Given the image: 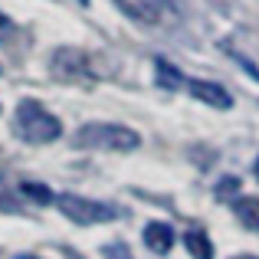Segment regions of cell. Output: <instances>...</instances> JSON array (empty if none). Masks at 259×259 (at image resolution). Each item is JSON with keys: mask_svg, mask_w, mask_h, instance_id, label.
Listing matches in <instances>:
<instances>
[{"mask_svg": "<svg viewBox=\"0 0 259 259\" xmlns=\"http://www.w3.org/2000/svg\"><path fill=\"white\" fill-rule=\"evenodd\" d=\"M79 148H95V151H135L141 145L138 132H132L128 125H115V121H89L79 128L76 135Z\"/></svg>", "mask_w": 259, "mask_h": 259, "instance_id": "1", "label": "cell"}, {"mask_svg": "<svg viewBox=\"0 0 259 259\" xmlns=\"http://www.w3.org/2000/svg\"><path fill=\"white\" fill-rule=\"evenodd\" d=\"M13 121H17L20 138L33 141V145H50V141H56L59 135H63V121H59L53 112H46V108L39 105V102H33V99L20 102Z\"/></svg>", "mask_w": 259, "mask_h": 259, "instance_id": "2", "label": "cell"}, {"mask_svg": "<svg viewBox=\"0 0 259 259\" xmlns=\"http://www.w3.org/2000/svg\"><path fill=\"white\" fill-rule=\"evenodd\" d=\"M53 203H56V210L63 217H69L72 223H82V227L118 220V210H115V207L99 203V200H89V197H79V194H56Z\"/></svg>", "mask_w": 259, "mask_h": 259, "instance_id": "3", "label": "cell"}, {"mask_svg": "<svg viewBox=\"0 0 259 259\" xmlns=\"http://www.w3.org/2000/svg\"><path fill=\"white\" fill-rule=\"evenodd\" d=\"M187 89H190L194 99L203 102V105H213V108H220V112L233 108V95H230L220 82H210V79H190Z\"/></svg>", "mask_w": 259, "mask_h": 259, "instance_id": "4", "label": "cell"}, {"mask_svg": "<svg viewBox=\"0 0 259 259\" xmlns=\"http://www.w3.org/2000/svg\"><path fill=\"white\" fill-rule=\"evenodd\" d=\"M53 72L59 79H66V82H76V79L85 76V56L76 50H59L53 56Z\"/></svg>", "mask_w": 259, "mask_h": 259, "instance_id": "5", "label": "cell"}, {"mask_svg": "<svg viewBox=\"0 0 259 259\" xmlns=\"http://www.w3.org/2000/svg\"><path fill=\"white\" fill-rule=\"evenodd\" d=\"M174 227L171 223H161V220H154V223H148L145 227V246L151 249V253H158V256H167L171 253V246H174Z\"/></svg>", "mask_w": 259, "mask_h": 259, "instance_id": "6", "label": "cell"}, {"mask_svg": "<svg viewBox=\"0 0 259 259\" xmlns=\"http://www.w3.org/2000/svg\"><path fill=\"white\" fill-rule=\"evenodd\" d=\"M184 246H187V253L194 259H213V243H210V236L200 233V230H187V233H184Z\"/></svg>", "mask_w": 259, "mask_h": 259, "instance_id": "7", "label": "cell"}, {"mask_svg": "<svg viewBox=\"0 0 259 259\" xmlns=\"http://www.w3.org/2000/svg\"><path fill=\"white\" fill-rule=\"evenodd\" d=\"M236 217L243 227L259 230V197H236Z\"/></svg>", "mask_w": 259, "mask_h": 259, "instance_id": "8", "label": "cell"}, {"mask_svg": "<svg viewBox=\"0 0 259 259\" xmlns=\"http://www.w3.org/2000/svg\"><path fill=\"white\" fill-rule=\"evenodd\" d=\"M154 69H158V82L164 85V89H181V85H184V76H181V72L174 69L171 63H164V59H158V63H154Z\"/></svg>", "mask_w": 259, "mask_h": 259, "instance_id": "9", "label": "cell"}, {"mask_svg": "<svg viewBox=\"0 0 259 259\" xmlns=\"http://www.w3.org/2000/svg\"><path fill=\"white\" fill-rule=\"evenodd\" d=\"M23 194H26V197H33L36 203H53V200H56V194H53V190H46L43 184H33V181H26V184H23Z\"/></svg>", "mask_w": 259, "mask_h": 259, "instance_id": "10", "label": "cell"}, {"mask_svg": "<svg viewBox=\"0 0 259 259\" xmlns=\"http://www.w3.org/2000/svg\"><path fill=\"white\" fill-rule=\"evenodd\" d=\"M236 190H240V177H223L220 187H217V197H220V200H227V197H233Z\"/></svg>", "mask_w": 259, "mask_h": 259, "instance_id": "11", "label": "cell"}, {"mask_svg": "<svg viewBox=\"0 0 259 259\" xmlns=\"http://www.w3.org/2000/svg\"><path fill=\"white\" fill-rule=\"evenodd\" d=\"M105 259H128L125 246H105Z\"/></svg>", "mask_w": 259, "mask_h": 259, "instance_id": "12", "label": "cell"}, {"mask_svg": "<svg viewBox=\"0 0 259 259\" xmlns=\"http://www.w3.org/2000/svg\"><path fill=\"white\" fill-rule=\"evenodd\" d=\"M7 30H10V20H7V17H4V13H0V36H4V33H7Z\"/></svg>", "mask_w": 259, "mask_h": 259, "instance_id": "13", "label": "cell"}, {"mask_svg": "<svg viewBox=\"0 0 259 259\" xmlns=\"http://www.w3.org/2000/svg\"><path fill=\"white\" fill-rule=\"evenodd\" d=\"M17 259H39V256H26V253H20V256H17Z\"/></svg>", "mask_w": 259, "mask_h": 259, "instance_id": "14", "label": "cell"}, {"mask_svg": "<svg viewBox=\"0 0 259 259\" xmlns=\"http://www.w3.org/2000/svg\"><path fill=\"white\" fill-rule=\"evenodd\" d=\"M233 259H259V256H233Z\"/></svg>", "mask_w": 259, "mask_h": 259, "instance_id": "15", "label": "cell"}, {"mask_svg": "<svg viewBox=\"0 0 259 259\" xmlns=\"http://www.w3.org/2000/svg\"><path fill=\"white\" fill-rule=\"evenodd\" d=\"M256 177H259V161H256Z\"/></svg>", "mask_w": 259, "mask_h": 259, "instance_id": "16", "label": "cell"}]
</instances>
